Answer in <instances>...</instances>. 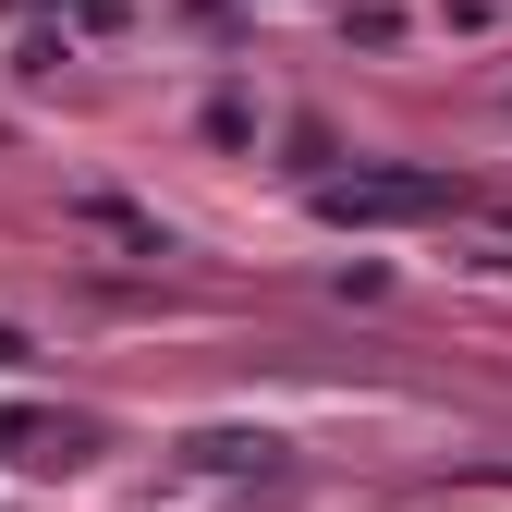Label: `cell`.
Here are the masks:
<instances>
[{"label": "cell", "instance_id": "obj_1", "mask_svg": "<svg viewBox=\"0 0 512 512\" xmlns=\"http://www.w3.org/2000/svg\"><path fill=\"white\" fill-rule=\"evenodd\" d=\"M317 208H330V220H427V208H452V183H427V171H366V183H330Z\"/></svg>", "mask_w": 512, "mask_h": 512}]
</instances>
